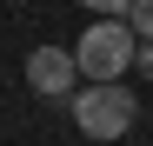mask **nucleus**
<instances>
[{"label":"nucleus","mask_w":153,"mask_h":146,"mask_svg":"<svg viewBox=\"0 0 153 146\" xmlns=\"http://www.w3.org/2000/svg\"><path fill=\"white\" fill-rule=\"evenodd\" d=\"M87 13H100V20H126V7H133V0H80Z\"/></svg>","instance_id":"obj_5"},{"label":"nucleus","mask_w":153,"mask_h":146,"mask_svg":"<svg viewBox=\"0 0 153 146\" xmlns=\"http://www.w3.org/2000/svg\"><path fill=\"white\" fill-rule=\"evenodd\" d=\"M133 53H140V40H133L126 20H93V27L80 33V46H73V66H80L93 86H113L120 73L133 66Z\"/></svg>","instance_id":"obj_1"},{"label":"nucleus","mask_w":153,"mask_h":146,"mask_svg":"<svg viewBox=\"0 0 153 146\" xmlns=\"http://www.w3.org/2000/svg\"><path fill=\"white\" fill-rule=\"evenodd\" d=\"M133 66L146 73V80H153V40H140V53H133Z\"/></svg>","instance_id":"obj_6"},{"label":"nucleus","mask_w":153,"mask_h":146,"mask_svg":"<svg viewBox=\"0 0 153 146\" xmlns=\"http://www.w3.org/2000/svg\"><path fill=\"white\" fill-rule=\"evenodd\" d=\"M133 119H140V100H133L120 80H113V86H80V93H73V126H80L87 139H126Z\"/></svg>","instance_id":"obj_2"},{"label":"nucleus","mask_w":153,"mask_h":146,"mask_svg":"<svg viewBox=\"0 0 153 146\" xmlns=\"http://www.w3.org/2000/svg\"><path fill=\"white\" fill-rule=\"evenodd\" d=\"M73 53L67 46H33L27 53V86L40 93V100H73Z\"/></svg>","instance_id":"obj_3"},{"label":"nucleus","mask_w":153,"mask_h":146,"mask_svg":"<svg viewBox=\"0 0 153 146\" xmlns=\"http://www.w3.org/2000/svg\"><path fill=\"white\" fill-rule=\"evenodd\" d=\"M126 27H133V40H153V0H133L126 7Z\"/></svg>","instance_id":"obj_4"}]
</instances>
